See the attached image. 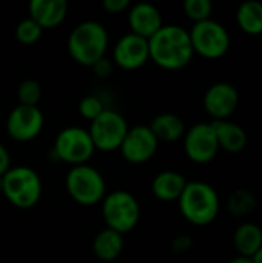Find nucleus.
Returning a JSON list of instances; mask_svg holds the SVG:
<instances>
[{"instance_id": "nucleus-23", "label": "nucleus", "mask_w": 262, "mask_h": 263, "mask_svg": "<svg viewBox=\"0 0 262 263\" xmlns=\"http://www.w3.org/2000/svg\"><path fill=\"white\" fill-rule=\"evenodd\" d=\"M42 34H43V29L31 17L22 18L17 23L15 31H14L15 40L22 45H34L36 42L40 40Z\"/></svg>"}, {"instance_id": "nucleus-22", "label": "nucleus", "mask_w": 262, "mask_h": 263, "mask_svg": "<svg viewBox=\"0 0 262 263\" xmlns=\"http://www.w3.org/2000/svg\"><path fill=\"white\" fill-rule=\"evenodd\" d=\"M236 23L246 34H262V2L249 0L241 3L236 11Z\"/></svg>"}, {"instance_id": "nucleus-19", "label": "nucleus", "mask_w": 262, "mask_h": 263, "mask_svg": "<svg viewBox=\"0 0 262 263\" xmlns=\"http://www.w3.org/2000/svg\"><path fill=\"white\" fill-rule=\"evenodd\" d=\"M148 128L151 129V133L154 134V137L158 139L159 143L161 142H165V143L178 142V140L184 139L185 131H187L184 120L174 112L158 114L150 122Z\"/></svg>"}, {"instance_id": "nucleus-9", "label": "nucleus", "mask_w": 262, "mask_h": 263, "mask_svg": "<svg viewBox=\"0 0 262 263\" xmlns=\"http://www.w3.org/2000/svg\"><path fill=\"white\" fill-rule=\"evenodd\" d=\"M128 129V122L120 112L105 108V111L97 119L90 122L88 133L96 149L113 153L119 151Z\"/></svg>"}, {"instance_id": "nucleus-10", "label": "nucleus", "mask_w": 262, "mask_h": 263, "mask_svg": "<svg viewBox=\"0 0 262 263\" xmlns=\"http://www.w3.org/2000/svg\"><path fill=\"white\" fill-rule=\"evenodd\" d=\"M184 151L187 157L198 165H207L219 153L218 139L212 123H196L185 131L184 136Z\"/></svg>"}, {"instance_id": "nucleus-18", "label": "nucleus", "mask_w": 262, "mask_h": 263, "mask_svg": "<svg viewBox=\"0 0 262 263\" xmlns=\"http://www.w3.org/2000/svg\"><path fill=\"white\" fill-rule=\"evenodd\" d=\"M187 186V179L178 171H161L151 182V193L161 202H178Z\"/></svg>"}, {"instance_id": "nucleus-27", "label": "nucleus", "mask_w": 262, "mask_h": 263, "mask_svg": "<svg viewBox=\"0 0 262 263\" xmlns=\"http://www.w3.org/2000/svg\"><path fill=\"white\" fill-rule=\"evenodd\" d=\"M256 205L253 196L247 191H236L232 197H230V202H229V208L232 213H235L236 216H242V214H247L252 211V208Z\"/></svg>"}, {"instance_id": "nucleus-26", "label": "nucleus", "mask_w": 262, "mask_h": 263, "mask_svg": "<svg viewBox=\"0 0 262 263\" xmlns=\"http://www.w3.org/2000/svg\"><path fill=\"white\" fill-rule=\"evenodd\" d=\"M105 111V106L102 103V100L97 96H85L82 97V100L79 102V114L85 119L93 122L94 119H97L102 112Z\"/></svg>"}, {"instance_id": "nucleus-14", "label": "nucleus", "mask_w": 262, "mask_h": 263, "mask_svg": "<svg viewBox=\"0 0 262 263\" xmlns=\"http://www.w3.org/2000/svg\"><path fill=\"white\" fill-rule=\"evenodd\" d=\"M202 103L213 120H229L239 105V92L229 82H216L205 91Z\"/></svg>"}, {"instance_id": "nucleus-4", "label": "nucleus", "mask_w": 262, "mask_h": 263, "mask_svg": "<svg viewBox=\"0 0 262 263\" xmlns=\"http://www.w3.org/2000/svg\"><path fill=\"white\" fill-rule=\"evenodd\" d=\"M2 194L15 208L29 210L42 197V180L29 166L9 168L3 176Z\"/></svg>"}, {"instance_id": "nucleus-8", "label": "nucleus", "mask_w": 262, "mask_h": 263, "mask_svg": "<svg viewBox=\"0 0 262 263\" xmlns=\"http://www.w3.org/2000/svg\"><path fill=\"white\" fill-rule=\"evenodd\" d=\"M96 148L91 140L88 129L80 126H68L63 128L53 146V153L57 160H62L71 166L85 165L93 157Z\"/></svg>"}, {"instance_id": "nucleus-16", "label": "nucleus", "mask_w": 262, "mask_h": 263, "mask_svg": "<svg viewBox=\"0 0 262 263\" xmlns=\"http://www.w3.org/2000/svg\"><path fill=\"white\" fill-rule=\"evenodd\" d=\"M29 17L45 31L57 28L68 14L66 0H32L29 2Z\"/></svg>"}, {"instance_id": "nucleus-25", "label": "nucleus", "mask_w": 262, "mask_h": 263, "mask_svg": "<svg viewBox=\"0 0 262 263\" xmlns=\"http://www.w3.org/2000/svg\"><path fill=\"white\" fill-rule=\"evenodd\" d=\"M182 8H184V14L193 23H199L212 18L213 5L210 0H185Z\"/></svg>"}, {"instance_id": "nucleus-21", "label": "nucleus", "mask_w": 262, "mask_h": 263, "mask_svg": "<svg viewBox=\"0 0 262 263\" xmlns=\"http://www.w3.org/2000/svg\"><path fill=\"white\" fill-rule=\"evenodd\" d=\"M124 251V236L105 228L99 231L93 240V253L102 262L116 260Z\"/></svg>"}, {"instance_id": "nucleus-34", "label": "nucleus", "mask_w": 262, "mask_h": 263, "mask_svg": "<svg viewBox=\"0 0 262 263\" xmlns=\"http://www.w3.org/2000/svg\"><path fill=\"white\" fill-rule=\"evenodd\" d=\"M3 190V176H0V193Z\"/></svg>"}, {"instance_id": "nucleus-3", "label": "nucleus", "mask_w": 262, "mask_h": 263, "mask_svg": "<svg viewBox=\"0 0 262 263\" xmlns=\"http://www.w3.org/2000/svg\"><path fill=\"white\" fill-rule=\"evenodd\" d=\"M178 203L184 219L196 227L210 225L218 217L221 208L216 190L210 183L201 180L187 182Z\"/></svg>"}, {"instance_id": "nucleus-33", "label": "nucleus", "mask_w": 262, "mask_h": 263, "mask_svg": "<svg viewBox=\"0 0 262 263\" xmlns=\"http://www.w3.org/2000/svg\"><path fill=\"white\" fill-rule=\"evenodd\" d=\"M253 262L255 263H262V248L256 253V256L253 257Z\"/></svg>"}, {"instance_id": "nucleus-28", "label": "nucleus", "mask_w": 262, "mask_h": 263, "mask_svg": "<svg viewBox=\"0 0 262 263\" xmlns=\"http://www.w3.org/2000/svg\"><path fill=\"white\" fill-rule=\"evenodd\" d=\"M128 6H130V2L128 0H103L102 2V8L108 14H120Z\"/></svg>"}, {"instance_id": "nucleus-20", "label": "nucleus", "mask_w": 262, "mask_h": 263, "mask_svg": "<svg viewBox=\"0 0 262 263\" xmlns=\"http://www.w3.org/2000/svg\"><path fill=\"white\" fill-rule=\"evenodd\" d=\"M233 243L239 256L253 259L262 248V230L259 225L246 222L241 223L233 234Z\"/></svg>"}, {"instance_id": "nucleus-2", "label": "nucleus", "mask_w": 262, "mask_h": 263, "mask_svg": "<svg viewBox=\"0 0 262 263\" xmlns=\"http://www.w3.org/2000/svg\"><path fill=\"white\" fill-rule=\"evenodd\" d=\"M108 42V31L102 23L96 20H85L76 25L69 32L66 49L76 63L91 68L105 57Z\"/></svg>"}, {"instance_id": "nucleus-15", "label": "nucleus", "mask_w": 262, "mask_h": 263, "mask_svg": "<svg viewBox=\"0 0 262 263\" xmlns=\"http://www.w3.org/2000/svg\"><path fill=\"white\" fill-rule=\"evenodd\" d=\"M128 25L130 32L148 40L164 26V20L161 11L154 5L136 3L128 11Z\"/></svg>"}, {"instance_id": "nucleus-5", "label": "nucleus", "mask_w": 262, "mask_h": 263, "mask_svg": "<svg viewBox=\"0 0 262 263\" xmlns=\"http://www.w3.org/2000/svg\"><path fill=\"white\" fill-rule=\"evenodd\" d=\"M102 203V217L107 228L127 234L136 228L141 219V205L137 199L124 190H116L103 197Z\"/></svg>"}, {"instance_id": "nucleus-1", "label": "nucleus", "mask_w": 262, "mask_h": 263, "mask_svg": "<svg viewBox=\"0 0 262 263\" xmlns=\"http://www.w3.org/2000/svg\"><path fill=\"white\" fill-rule=\"evenodd\" d=\"M150 60L165 71L185 68L195 55L190 34L179 25H164L148 39Z\"/></svg>"}, {"instance_id": "nucleus-32", "label": "nucleus", "mask_w": 262, "mask_h": 263, "mask_svg": "<svg viewBox=\"0 0 262 263\" xmlns=\"http://www.w3.org/2000/svg\"><path fill=\"white\" fill-rule=\"evenodd\" d=\"M229 263H255L253 259L250 257H244V256H236L235 259H232Z\"/></svg>"}, {"instance_id": "nucleus-11", "label": "nucleus", "mask_w": 262, "mask_h": 263, "mask_svg": "<svg viewBox=\"0 0 262 263\" xmlns=\"http://www.w3.org/2000/svg\"><path fill=\"white\" fill-rule=\"evenodd\" d=\"M45 117L39 106L17 105L6 119V133L15 142L34 140L43 129Z\"/></svg>"}, {"instance_id": "nucleus-29", "label": "nucleus", "mask_w": 262, "mask_h": 263, "mask_svg": "<svg viewBox=\"0 0 262 263\" xmlns=\"http://www.w3.org/2000/svg\"><path fill=\"white\" fill-rule=\"evenodd\" d=\"M91 68H93V71L96 72L97 77H108V76L113 72V63H111V60H108L107 57L100 59V60H99L97 63H94Z\"/></svg>"}, {"instance_id": "nucleus-31", "label": "nucleus", "mask_w": 262, "mask_h": 263, "mask_svg": "<svg viewBox=\"0 0 262 263\" xmlns=\"http://www.w3.org/2000/svg\"><path fill=\"white\" fill-rule=\"evenodd\" d=\"M190 245H191V240L190 239H187V237H178L173 242V250L174 251H185V250L190 248Z\"/></svg>"}, {"instance_id": "nucleus-24", "label": "nucleus", "mask_w": 262, "mask_h": 263, "mask_svg": "<svg viewBox=\"0 0 262 263\" xmlns=\"http://www.w3.org/2000/svg\"><path fill=\"white\" fill-rule=\"evenodd\" d=\"M19 105L23 106H37L42 99V86L36 79H25L17 88Z\"/></svg>"}, {"instance_id": "nucleus-13", "label": "nucleus", "mask_w": 262, "mask_h": 263, "mask_svg": "<svg viewBox=\"0 0 262 263\" xmlns=\"http://www.w3.org/2000/svg\"><path fill=\"white\" fill-rule=\"evenodd\" d=\"M113 62L125 71H136L150 62L148 40L133 32L124 34L113 48Z\"/></svg>"}, {"instance_id": "nucleus-12", "label": "nucleus", "mask_w": 262, "mask_h": 263, "mask_svg": "<svg viewBox=\"0 0 262 263\" xmlns=\"http://www.w3.org/2000/svg\"><path fill=\"white\" fill-rule=\"evenodd\" d=\"M158 146L159 142L148 125H137L128 129L119 151L128 163L142 165L153 159Z\"/></svg>"}, {"instance_id": "nucleus-30", "label": "nucleus", "mask_w": 262, "mask_h": 263, "mask_svg": "<svg viewBox=\"0 0 262 263\" xmlns=\"http://www.w3.org/2000/svg\"><path fill=\"white\" fill-rule=\"evenodd\" d=\"M11 168V157L3 143H0V176H5Z\"/></svg>"}, {"instance_id": "nucleus-6", "label": "nucleus", "mask_w": 262, "mask_h": 263, "mask_svg": "<svg viewBox=\"0 0 262 263\" xmlns=\"http://www.w3.org/2000/svg\"><path fill=\"white\" fill-rule=\"evenodd\" d=\"M65 186L69 197L83 206H93L107 196V185L102 174L91 165L71 166L65 177Z\"/></svg>"}, {"instance_id": "nucleus-7", "label": "nucleus", "mask_w": 262, "mask_h": 263, "mask_svg": "<svg viewBox=\"0 0 262 263\" xmlns=\"http://www.w3.org/2000/svg\"><path fill=\"white\" fill-rule=\"evenodd\" d=\"M188 34L195 54L205 59H221L229 52L232 45L227 28L213 18L193 23Z\"/></svg>"}, {"instance_id": "nucleus-17", "label": "nucleus", "mask_w": 262, "mask_h": 263, "mask_svg": "<svg viewBox=\"0 0 262 263\" xmlns=\"http://www.w3.org/2000/svg\"><path fill=\"white\" fill-rule=\"evenodd\" d=\"M210 123L215 129L219 149L230 154H238L247 146L249 136L241 125L230 120H213Z\"/></svg>"}]
</instances>
